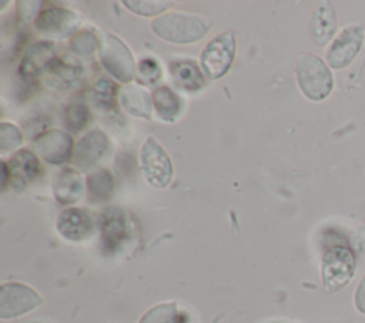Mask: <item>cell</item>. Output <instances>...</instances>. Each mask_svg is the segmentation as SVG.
I'll use <instances>...</instances> for the list:
<instances>
[{"label": "cell", "mask_w": 365, "mask_h": 323, "mask_svg": "<svg viewBox=\"0 0 365 323\" xmlns=\"http://www.w3.org/2000/svg\"><path fill=\"white\" fill-rule=\"evenodd\" d=\"M295 74L301 92L311 101H322L334 90V75L329 65L315 54L301 53L297 57Z\"/></svg>", "instance_id": "6da1fadb"}, {"label": "cell", "mask_w": 365, "mask_h": 323, "mask_svg": "<svg viewBox=\"0 0 365 323\" xmlns=\"http://www.w3.org/2000/svg\"><path fill=\"white\" fill-rule=\"evenodd\" d=\"M151 28L160 38L175 44H191L201 40L210 30V21L204 17L187 13H167L151 23Z\"/></svg>", "instance_id": "7a4b0ae2"}, {"label": "cell", "mask_w": 365, "mask_h": 323, "mask_svg": "<svg viewBox=\"0 0 365 323\" xmlns=\"http://www.w3.org/2000/svg\"><path fill=\"white\" fill-rule=\"evenodd\" d=\"M356 270V258L351 248L334 245L328 248L321 262V277L327 292L344 289L354 277Z\"/></svg>", "instance_id": "3957f363"}, {"label": "cell", "mask_w": 365, "mask_h": 323, "mask_svg": "<svg viewBox=\"0 0 365 323\" xmlns=\"http://www.w3.org/2000/svg\"><path fill=\"white\" fill-rule=\"evenodd\" d=\"M100 60L103 67L115 80L128 83L135 75V64L130 48L117 36L111 33H103L100 46Z\"/></svg>", "instance_id": "277c9868"}, {"label": "cell", "mask_w": 365, "mask_h": 323, "mask_svg": "<svg viewBox=\"0 0 365 323\" xmlns=\"http://www.w3.org/2000/svg\"><path fill=\"white\" fill-rule=\"evenodd\" d=\"M365 41V28L359 24L344 27L329 43L325 60L329 68L344 70L352 64L362 50Z\"/></svg>", "instance_id": "5b68a950"}, {"label": "cell", "mask_w": 365, "mask_h": 323, "mask_svg": "<svg viewBox=\"0 0 365 323\" xmlns=\"http://www.w3.org/2000/svg\"><path fill=\"white\" fill-rule=\"evenodd\" d=\"M43 297L29 285L9 282L0 286V319H16L41 306Z\"/></svg>", "instance_id": "8992f818"}, {"label": "cell", "mask_w": 365, "mask_h": 323, "mask_svg": "<svg viewBox=\"0 0 365 323\" xmlns=\"http://www.w3.org/2000/svg\"><path fill=\"white\" fill-rule=\"evenodd\" d=\"M141 171L155 188H165L173 179V162L165 149L154 139L147 138L140 152Z\"/></svg>", "instance_id": "52a82bcc"}, {"label": "cell", "mask_w": 365, "mask_h": 323, "mask_svg": "<svg viewBox=\"0 0 365 323\" xmlns=\"http://www.w3.org/2000/svg\"><path fill=\"white\" fill-rule=\"evenodd\" d=\"M235 55V38L232 31L214 37L201 54V65L207 77L221 78L231 67Z\"/></svg>", "instance_id": "ba28073f"}, {"label": "cell", "mask_w": 365, "mask_h": 323, "mask_svg": "<svg viewBox=\"0 0 365 323\" xmlns=\"http://www.w3.org/2000/svg\"><path fill=\"white\" fill-rule=\"evenodd\" d=\"M81 21V16L70 9L47 7L37 16L36 28L48 38H66L80 28Z\"/></svg>", "instance_id": "9c48e42d"}, {"label": "cell", "mask_w": 365, "mask_h": 323, "mask_svg": "<svg viewBox=\"0 0 365 323\" xmlns=\"http://www.w3.org/2000/svg\"><path fill=\"white\" fill-rule=\"evenodd\" d=\"M101 243L107 253H115L128 238V221L123 209L108 206L100 215Z\"/></svg>", "instance_id": "30bf717a"}, {"label": "cell", "mask_w": 365, "mask_h": 323, "mask_svg": "<svg viewBox=\"0 0 365 323\" xmlns=\"http://www.w3.org/2000/svg\"><path fill=\"white\" fill-rule=\"evenodd\" d=\"M108 138L103 131L93 129L80 138L73 152V165L78 171L94 168L108 151Z\"/></svg>", "instance_id": "8fae6325"}, {"label": "cell", "mask_w": 365, "mask_h": 323, "mask_svg": "<svg viewBox=\"0 0 365 323\" xmlns=\"http://www.w3.org/2000/svg\"><path fill=\"white\" fill-rule=\"evenodd\" d=\"M57 63L56 47L51 41H37L29 46L24 51L20 64L21 77L31 80L50 71Z\"/></svg>", "instance_id": "7c38bea8"}, {"label": "cell", "mask_w": 365, "mask_h": 323, "mask_svg": "<svg viewBox=\"0 0 365 323\" xmlns=\"http://www.w3.org/2000/svg\"><path fill=\"white\" fill-rule=\"evenodd\" d=\"M34 154L48 164H63L71 157V137L60 129L43 132L34 139Z\"/></svg>", "instance_id": "4fadbf2b"}, {"label": "cell", "mask_w": 365, "mask_h": 323, "mask_svg": "<svg viewBox=\"0 0 365 323\" xmlns=\"http://www.w3.org/2000/svg\"><path fill=\"white\" fill-rule=\"evenodd\" d=\"M56 228L58 233L71 242H81L94 231L93 216L83 208H68L57 218Z\"/></svg>", "instance_id": "5bb4252c"}, {"label": "cell", "mask_w": 365, "mask_h": 323, "mask_svg": "<svg viewBox=\"0 0 365 323\" xmlns=\"http://www.w3.org/2000/svg\"><path fill=\"white\" fill-rule=\"evenodd\" d=\"M338 30V18H336V11L329 1H321L319 4L315 6L311 14L309 20V36L314 44L324 47L329 44Z\"/></svg>", "instance_id": "9a60e30c"}, {"label": "cell", "mask_w": 365, "mask_h": 323, "mask_svg": "<svg viewBox=\"0 0 365 323\" xmlns=\"http://www.w3.org/2000/svg\"><path fill=\"white\" fill-rule=\"evenodd\" d=\"M9 181L13 189L24 191L38 175L40 162L34 152L21 149L16 152L9 161Z\"/></svg>", "instance_id": "2e32d148"}, {"label": "cell", "mask_w": 365, "mask_h": 323, "mask_svg": "<svg viewBox=\"0 0 365 323\" xmlns=\"http://www.w3.org/2000/svg\"><path fill=\"white\" fill-rule=\"evenodd\" d=\"M53 194L63 205L80 201L84 195V181L80 172L73 168H64L56 174L53 179Z\"/></svg>", "instance_id": "e0dca14e"}, {"label": "cell", "mask_w": 365, "mask_h": 323, "mask_svg": "<svg viewBox=\"0 0 365 323\" xmlns=\"http://www.w3.org/2000/svg\"><path fill=\"white\" fill-rule=\"evenodd\" d=\"M120 105L125 112L138 118L151 117V97L138 85H124L118 91Z\"/></svg>", "instance_id": "ac0fdd59"}, {"label": "cell", "mask_w": 365, "mask_h": 323, "mask_svg": "<svg viewBox=\"0 0 365 323\" xmlns=\"http://www.w3.org/2000/svg\"><path fill=\"white\" fill-rule=\"evenodd\" d=\"M170 73L177 87L187 91H198L204 87L205 80L204 74L191 60H180L173 61L170 64Z\"/></svg>", "instance_id": "d6986e66"}, {"label": "cell", "mask_w": 365, "mask_h": 323, "mask_svg": "<svg viewBox=\"0 0 365 323\" xmlns=\"http://www.w3.org/2000/svg\"><path fill=\"white\" fill-rule=\"evenodd\" d=\"M153 102L158 117L163 121L173 122L181 112V100L180 97L168 87H160L153 94Z\"/></svg>", "instance_id": "ffe728a7"}, {"label": "cell", "mask_w": 365, "mask_h": 323, "mask_svg": "<svg viewBox=\"0 0 365 323\" xmlns=\"http://www.w3.org/2000/svg\"><path fill=\"white\" fill-rule=\"evenodd\" d=\"M87 188L93 199L104 201L114 192V179L107 169H98L87 178Z\"/></svg>", "instance_id": "44dd1931"}, {"label": "cell", "mask_w": 365, "mask_h": 323, "mask_svg": "<svg viewBox=\"0 0 365 323\" xmlns=\"http://www.w3.org/2000/svg\"><path fill=\"white\" fill-rule=\"evenodd\" d=\"M138 323H181V314L175 302H165L148 309Z\"/></svg>", "instance_id": "7402d4cb"}, {"label": "cell", "mask_w": 365, "mask_h": 323, "mask_svg": "<svg viewBox=\"0 0 365 323\" xmlns=\"http://www.w3.org/2000/svg\"><path fill=\"white\" fill-rule=\"evenodd\" d=\"M81 77V68L71 63H56L50 70V83L56 88H71Z\"/></svg>", "instance_id": "603a6c76"}, {"label": "cell", "mask_w": 365, "mask_h": 323, "mask_svg": "<svg viewBox=\"0 0 365 323\" xmlns=\"http://www.w3.org/2000/svg\"><path fill=\"white\" fill-rule=\"evenodd\" d=\"M88 120H90V111L83 98H76L67 105L64 111V121L67 128L71 132L81 131L87 125Z\"/></svg>", "instance_id": "cb8c5ba5"}, {"label": "cell", "mask_w": 365, "mask_h": 323, "mask_svg": "<svg viewBox=\"0 0 365 323\" xmlns=\"http://www.w3.org/2000/svg\"><path fill=\"white\" fill-rule=\"evenodd\" d=\"M114 95H115V85L107 78H100L93 85L91 100L94 105L98 108L110 110L114 104Z\"/></svg>", "instance_id": "d4e9b609"}, {"label": "cell", "mask_w": 365, "mask_h": 323, "mask_svg": "<svg viewBox=\"0 0 365 323\" xmlns=\"http://www.w3.org/2000/svg\"><path fill=\"white\" fill-rule=\"evenodd\" d=\"M100 46V41L97 40L96 34L88 31V30H83V31H78L73 38H71V43H70V48L74 54L77 55H81V57H87V55H91L96 48Z\"/></svg>", "instance_id": "484cf974"}, {"label": "cell", "mask_w": 365, "mask_h": 323, "mask_svg": "<svg viewBox=\"0 0 365 323\" xmlns=\"http://www.w3.org/2000/svg\"><path fill=\"white\" fill-rule=\"evenodd\" d=\"M123 4L133 13H137L141 16H157V14L165 11L171 6V1H160V0L130 1V0H127V1H123Z\"/></svg>", "instance_id": "4316f807"}, {"label": "cell", "mask_w": 365, "mask_h": 323, "mask_svg": "<svg viewBox=\"0 0 365 323\" xmlns=\"http://www.w3.org/2000/svg\"><path fill=\"white\" fill-rule=\"evenodd\" d=\"M23 141V135L20 129L9 122L0 124V149L1 152L16 149Z\"/></svg>", "instance_id": "83f0119b"}, {"label": "cell", "mask_w": 365, "mask_h": 323, "mask_svg": "<svg viewBox=\"0 0 365 323\" xmlns=\"http://www.w3.org/2000/svg\"><path fill=\"white\" fill-rule=\"evenodd\" d=\"M137 73L147 83H153V81H155V80H158L161 77V68L151 58L141 60L138 67H137Z\"/></svg>", "instance_id": "f1b7e54d"}, {"label": "cell", "mask_w": 365, "mask_h": 323, "mask_svg": "<svg viewBox=\"0 0 365 323\" xmlns=\"http://www.w3.org/2000/svg\"><path fill=\"white\" fill-rule=\"evenodd\" d=\"M351 246L356 253L365 255V221L352 232Z\"/></svg>", "instance_id": "f546056e"}, {"label": "cell", "mask_w": 365, "mask_h": 323, "mask_svg": "<svg viewBox=\"0 0 365 323\" xmlns=\"http://www.w3.org/2000/svg\"><path fill=\"white\" fill-rule=\"evenodd\" d=\"M354 306H355V309L359 313L365 314V273H364L362 279L359 280V283L355 287V292H354Z\"/></svg>", "instance_id": "4dcf8cb0"}, {"label": "cell", "mask_w": 365, "mask_h": 323, "mask_svg": "<svg viewBox=\"0 0 365 323\" xmlns=\"http://www.w3.org/2000/svg\"><path fill=\"white\" fill-rule=\"evenodd\" d=\"M19 10H20V16L24 18V21H30L34 18L38 6H41L40 1H20L19 3Z\"/></svg>", "instance_id": "1f68e13d"}]
</instances>
